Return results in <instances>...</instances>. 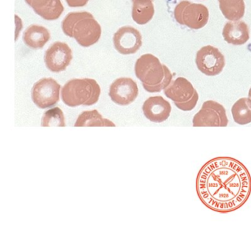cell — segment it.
Instances as JSON below:
<instances>
[{"label":"cell","instance_id":"obj_8","mask_svg":"<svg viewBox=\"0 0 251 251\" xmlns=\"http://www.w3.org/2000/svg\"><path fill=\"white\" fill-rule=\"evenodd\" d=\"M61 85L51 77L36 82L31 91V98L36 106L42 109L51 108L60 100Z\"/></svg>","mask_w":251,"mask_h":251},{"label":"cell","instance_id":"obj_17","mask_svg":"<svg viewBox=\"0 0 251 251\" xmlns=\"http://www.w3.org/2000/svg\"><path fill=\"white\" fill-rule=\"evenodd\" d=\"M155 14L152 0H133L132 18L140 25L148 24Z\"/></svg>","mask_w":251,"mask_h":251},{"label":"cell","instance_id":"obj_2","mask_svg":"<svg viewBox=\"0 0 251 251\" xmlns=\"http://www.w3.org/2000/svg\"><path fill=\"white\" fill-rule=\"evenodd\" d=\"M135 74L150 93L164 90L173 80V75L167 66L162 64L152 54H145L136 61Z\"/></svg>","mask_w":251,"mask_h":251},{"label":"cell","instance_id":"obj_21","mask_svg":"<svg viewBox=\"0 0 251 251\" xmlns=\"http://www.w3.org/2000/svg\"><path fill=\"white\" fill-rule=\"evenodd\" d=\"M41 126L42 127H65V117L61 108L55 107L44 114Z\"/></svg>","mask_w":251,"mask_h":251},{"label":"cell","instance_id":"obj_11","mask_svg":"<svg viewBox=\"0 0 251 251\" xmlns=\"http://www.w3.org/2000/svg\"><path fill=\"white\" fill-rule=\"evenodd\" d=\"M116 50L122 55L136 53L142 45V36L137 29L130 26L120 27L113 37Z\"/></svg>","mask_w":251,"mask_h":251},{"label":"cell","instance_id":"obj_3","mask_svg":"<svg viewBox=\"0 0 251 251\" xmlns=\"http://www.w3.org/2000/svg\"><path fill=\"white\" fill-rule=\"evenodd\" d=\"M63 32L69 37L74 38L83 48H89L100 39L102 29L90 13H70L61 23Z\"/></svg>","mask_w":251,"mask_h":251},{"label":"cell","instance_id":"obj_6","mask_svg":"<svg viewBox=\"0 0 251 251\" xmlns=\"http://www.w3.org/2000/svg\"><path fill=\"white\" fill-rule=\"evenodd\" d=\"M174 17L179 24L192 30H200L208 23L209 11L202 4L192 3L187 0H183L176 5Z\"/></svg>","mask_w":251,"mask_h":251},{"label":"cell","instance_id":"obj_10","mask_svg":"<svg viewBox=\"0 0 251 251\" xmlns=\"http://www.w3.org/2000/svg\"><path fill=\"white\" fill-rule=\"evenodd\" d=\"M73 51L67 44L57 42L52 44L45 52L47 68L52 73L65 71L73 60Z\"/></svg>","mask_w":251,"mask_h":251},{"label":"cell","instance_id":"obj_9","mask_svg":"<svg viewBox=\"0 0 251 251\" xmlns=\"http://www.w3.org/2000/svg\"><path fill=\"white\" fill-rule=\"evenodd\" d=\"M195 63L202 74L213 77L218 75L223 72L226 66V59L217 48L207 45L198 51Z\"/></svg>","mask_w":251,"mask_h":251},{"label":"cell","instance_id":"obj_22","mask_svg":"<svg viewBox=\"0 0 251 251\" xmlns=\"http://www.w3.org/2000/svg\"><path fill=\"white\" fill-rule=\"evenodd\" d=\"M89 0H66L69 6L71 8H77V7H83L88 3Z\"/></svg>","mask_w":251,"mask_h":251},{"label":"cell","instance_id":"obj_18","mask_svg":"<svg viewBox=\"0 0 251 251\" xmlns=\"http://www.w3.org/2000/svg\"><path fill=\"white\" fill-rule=\"evenodd\" d=\"M219 6L225 18L229 21H239L245 13V0H218Z\"/></svg>","mask_w":251,"mask_h":251},{"label":"cell","instance_id":"obj_13","mask_svg":"<svg viewBox=\"0 0 251 251\" xmlns=\"http://www.w3.org/2000/svg\"><path fill=\"white\" fill-rule=\"evenodd\" d=\"M144 115L152 123H161L170 117L172 107L161 96L151 97L142 106Z\"/></svg>","mask_w":251,"mask_h":251},{"label":"cell","instance_id":"obj_1","mask_svg":"<svg viewBox=\"0 0 251 251\" xmlns=\"http://www.w3.org/2000/svg\"><path fill=\"white\" fill-rule=\"evenodd\" d=\"M196 190L207 208L222 214L231 212L248 201L251 193V174L237 159L217 157L201 167Z\"/></svg>","mask_w":251,"mask_h":251},{"label":"cell","instance_id":"obj_20","mask_svg":"<svg viewBox=\"0 0 251 251\" xmlns=\"http://www.w3.org/2000/svg\"><path fill=\"white\" fill-rule=\"evenodd\" d=\"M231 114L236 124L245 126L251 123V99L242 98L238 100L232 106Z\"/></svg>","mask_w":251,"mask_h":251},{"label":"cell","instance_id":"obj_24","mask_svg":"<svg viewBox=\"0 0 251 251\" xmlns=\"http://www.w3.org/2000/svg\"></svg>","mask_w":251,"mask_h":251},{"label":"cell","instance_id":"obj_15","mask_svg":"<svg viewBox=\"0 0 251 251\" xmlns=\"http://www.w3.org/2000/svg\"><path fill=\"white\" fill-rule=\"evenodd\" d=\"M223 36L224 40L230 45H245L250 39L248 25L243 21L228 22L223 27Z\"/></svg>","mask_w":251,"mask_h":251},{"label":"cell","instance_id":"obj_5","mask_svg":"<svg viewBox=\"0 0 251 251\" xmlns=\"http://www.w3.org/2000/svg\"><path fill=\"white\" fill-rule=\"evenodd\" d=\"M167 98L174 102L178 109L190 111L196 107L199 95L193 85L184 77H177L172 80L164 90Z\"/></svg>","mask_w":251,"mask_h":251},{"label":"cell","instance_id":"obj_19","mask_svg":"<svg viewBox=\"0 0 251 251\" xmlns=\"http://www.w3.org/2000/svg\"><path fill=\"white\" fill-rule=\"evenodd\" d=\"M109 120L103 118L97 110L83 111L76 120L75 127H115Z\"/></svg>","mask_w":251,"mask_h":251},{"label":"cell","instance_id":"obj_23","mask_svg":"<svg viewBox=\"0 0 251 251\" xmlns=\"http://www.w3.org/2000/svg\"><path fill=\"white\" fill-rule=\"evenodd\" d=\"M248 98L251 99V89H250L249 92H248Z\"/></svg>","mask_w":251,"mask_h":251},{"label":"cell","instance_id":"obj_14","mask_svg":"<svg viewBox=\"0 0 251 251\" xmlns=\"http://www.w3.org/2000/svg\"><path fill=\"white\" fill-rule=\"evenodd\" d=\"M25 2L37 15L48 21L58 20L64 11L61 0H25Z\"/></svg>","mask_w":251,"mask_h":251},{"label":"cell","instance_id":"obj_4","mask_svg":"<svg viewBox=\"0 0 251 251\" xmlns=\"http://www.w3.org/2000/svg\"><path fill=\"white\" fill-rule=\"evenodd\" d=\"M100 93V86L94 79H73L63 87L61 99L67 106H89L98 102Z\"/></svg>","mask_w":251,"mask_h":251},{"label":"cell","instance_id":"obj_16","mask_svg":"<svg viewBox=\"0 0 251 251\" xmlns=\"http://www.w3.org/2000/svg\"><path fill=\"white\" fill-rule=\"evenodd\" d=\"M50 39V33L43 26L33 25L26 29L23 34V41L28 48L33 50L42 49Z\"/></svg>","mask_w":251,"mask_h":251},{"label":"cell","instance_id":"obj_12","mask_svg":"<svg viewBox=\"0 0 251 251\" xmlns=\"http://www.w3.org/2000/svg\"><path fill=\"white\" fill-rule=\"evenodd\" d=\"M108 95L111 100L117 105H130L139 95L137 83L130 77H120L113 82Z\"/></svg>","mask_w":251,"mask_h":251},{"label":"cell","instance_id":"obj_7","mask_svg":"<svg viewBox=\"0 0 251 251\" xmlns=\"http://www.w3.org/2000/svg\"><path fill=\"white\" fill-rule=\"evenodd\" d=\"M194 127H227L228 119L226 108L214 100L203 102L192 120Z\"/></svg>","mask_w":251,"mask_h":251}]
</instances>
